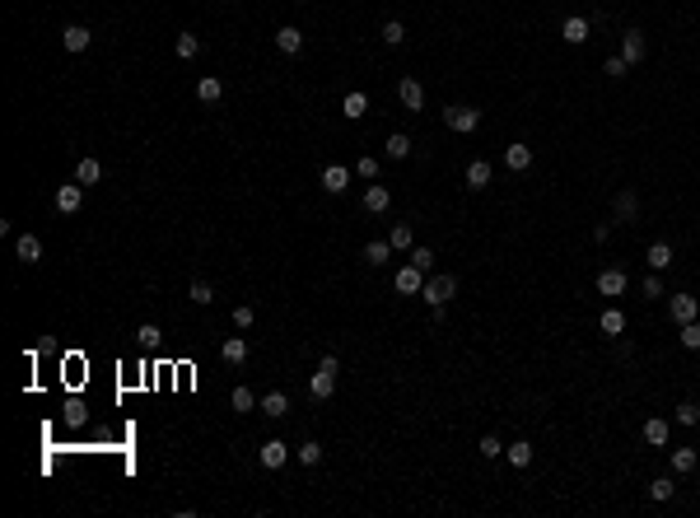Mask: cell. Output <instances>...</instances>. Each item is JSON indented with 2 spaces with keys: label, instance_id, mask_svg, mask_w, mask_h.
<instances>
[{
  "label": "cell",
  "instance_id": "f546056e",
  "mask_svg": "<svg viewBox=\"0 0 700 518\" xmlns=\"http://www.w3.org/2000/svg\"><path fill=\"white\" fill-rule=\"evenodd\" d=\"M341 112H345V117H350V122H355V117H364V112H369V98H364V94H359V89H355V94H345Z\"/></svg>",
  "mask_w": 700,
  "mask_h": 518
},
{
  "label": "cell",
  "instance_id": "74e56055",
  "mask_svg": "<svg viewBox=\"0 0 700 518\" xmlns=\"http://www.w3.org/2000/svg\"><path fill=\"white\" fill-rule=\"evenodd\" d=\"M229 407H233V411H252V407H257V402H252V388H233V393H229Z\"/></svg>",
  "mask_w": 700,
  "mask_h": 518
},
{
  "label": "cell",
  "instance_id": "f35d334b",
  "mask_svg": "<svg viewBox=\"0 0 700 518\" xmlns=\"http://www.w3.org/2000/svg\"><path fill=\"white\" fill-rule=\"evenodd\" d=\"M682 345L686 350H700V317L696 322H682Z\"/></svg>",
  "mask_w": 700,
  "mask_h": 518
},
{
  "label": "cell",
  "instance_id": "836d02e7",
  "mask_svg": "<svg viewBox=\"0 0 700 518\" xmlns=\"http://www.w3.org/2000/svg\"><path fill=\"white\" fill-rule=\"evenodd\" d=\"M504 457H509L513 467H528V462H532V444H523V439L509 444V448H504Z\"/></svg>",
  "mask_w": 700,
  "mask_h": 518
},
{
  "label": "cell",
  "instance_id": "ab89813d",
  "mask_svg": "<svg viewBox=\"0 0 700 518\" xmlns=\"http://www.w3.org/2000/svg\"><path fill=\"white\" fill-rule=\"evenodd\" d=\"M136 336H140V345H150V350H155V345L164 341V331H159L155 322H140V331H136Z\"/></svg>",
  "mask_w": 700,
  "mask_h": 518
},
{
  "label": "cell",
  "instance_id": "8d00e7d4",
  "mask_svg": "<svg viewBox=\"0 0 700 518\" xmlns=\"http://www.w3.org/2000/svg\"><path fill=\"white\" fill-rule=\"evenodd\" d=\"M187 295H192V304H201V308H205V304H215V290H210L205 281H192V290H187Z\"/></svg>",
  "mask_w": 700,
  "mask_h": 518
},
{
  "label": "cell",
  "instance_id": "60d3db41",
  "mask_svg": "<svg viewBox=\"0 0 700 518\" xmlns=\"http://www.w3.org/2000/svg\"><path fill=\"white\" fill-rule=\"evenodd\" d=\"M355 173H359V178H364V182H373V178H378V159H373V155H359Z\"/></svg>",
  "mask_w": 700,
  "mask_h": 518
},
{
  "label": "cell",
  "instance_id": "7402d4cb",
  "mask_svg": "<svg viewBox=\"0 0 700 518\" xmlns=\"http://www.w3.org/2000/svg\"><path fill=\"white\" fill-rule=\"evenodd\" d=\"M388 243H392V252H411V248H416L411 224H392V229H388Z\"/></svg>",
  "mask_w": 700,
  "mask_h": 518
},
{
  "label": "cell",
  "instance_id": "2e32d148",
  "mask_svg": "<svg viewBox=\"0 0 700 518\" xmlns=\"http://www.w3.org/2000/svg\"><path fill=\"white\" fill-rule=\"evenodd\" d=\"M388 205H392V191H388V187H378V182H373V187H364V210H369V215H383Z\"/></svg>",
  "mask_w": 700,
  "mask_h": 518
},
{
  "label": "cell",
  "instance_id": "ffe728a7",
  "mask_svg": "<svg viewBox=\"0 0 700 518\" xmlns=\"http://www.w3.org/2000/svg\"><path fill=\"white\" fill-rule=\"evenodd\" d=\"M75 182H79V187H93V182H103V164H98V159H79Z\"/></svg>",
  "mask_w": 700,
  "mask_h": 518
},
{
  "label": "cell",
  "instance_id": "9a60e30c",
  "mask_svg": "<svg viewBox=\"0 0 700 518\" xmlns=\"http://www.w3.org/2000/svg\"><path fill=\"white\" fill-rule=\"evenodd\" d=\"M61 42H65V52H84V47H89V42H93V33L84 29V24H65Z\"/></svg>",
  "mask_w": 700,
  "mask_h": 518
},
{
  "label": "cell",
  "instance_id": "ee69618b",
  "mask_svg": "<svg viewBox=\"0 0 700 518\" xmlns=\"http://www.w3.org/2000/svg\"><path fill=\"white\" fill-rule=\"evenodd\" d=\"M677 425H700V407H696V402H682V407H677Z\"/></svg>",
  "mask_w": 700,
  "mask_h": 518
},
{
  "label": "cell",
  "instance_id": "ac0fdd59",
  "mask_svg": "<svg viewBox=\"0 0 700 518\" xmlns=\"http://www.w3.org/2000/svg\"><path fill=\"white\" fill-rule=\"evenodd\" d=\"M490 173H495V168H490L485 159H472V164H467V187H476V191L490 187Z\"/></svg>",
  "mask_w": 700,
  "mask_h": 518
},
{
  "label": "cell",
  "instance_id": "d4e9b609",
  "mask_svg": "<svg viewBox=\"0 0 700 518\" xmlns=\"http://www.w3.org/2000/svg\"><path fill=\"white\" fill-rule=\"evenodd\" d=\"M598 327H602L607 336H621V331H625V313H621V308H602Z\"/></svg>",
  "mask_w": 700,
  "mask_h": 518
},
{
  "label": "cell",
  "instance_id": "f6af8a7d",
  "mask_svg": "<svg viewBox=\"0 0 700 518\" xmlns=\"http://www.w3.org/2000/svg\"><path fill=\"white\" fill-rule=\"evenodd\" d=\"M233 327H252V308H248V304H238V308H233Z\"/></svg>",
  "mask_w": 700,
  "mask_h": 518
},
{
  "label": "cell",
  "instance_id": "83f0119b",
  "mask_svg": "<svg viewBox=\"0 0 700 518\" xmlns=\"http://www.w3.org/2000/svg\"><path fill=\"white\" fill-rule=\"evenodd\" d=\"M388 257H392V243H378V238L364 243V262H369V267H383Z\"/></svg>",
  "mask_w": 700,
  "mask_h": 518
},
{
  "label": "cell",
  "instance_id": "9c48e42d",
  "mask_svg": "<svg viewBox=\"0 0 700 518\" xmlns=\"http://www.w3.org/2000/svg\"><path fill=\"white\" fill-rule=\"evenodd\" d=\"M285 462H290V444L285 439H266L262 444V467L276 471V467H285Z\"/></svg>",
  "mask_w": 700,
  "mask_h": 518
},
{
  "label": "cell",
  "instance_id": "4fadbf2b",
  "mask_svg": "<svg viewBox=\"0 0 700 518\" xmlns=\"http://www.w3.org/2000/svg\"><path fill=\"white\" fill-rule=\"evenodd\" d=\"M15 248H19V262H29V267L42 262V238H38V234H19Z\"/></svg>",
  "mask_w": 700,
  "mask_h": 518
},
{
  "label": "cell",
  "instance_id": "e0dca14e",
  "mask_svg": "<svg viewBox=\"0 0 700 518\" xmlns=\"http://www.w3.org/2000/svg\"><path fill=\"white\" fill-rule=\"evenodd\" d=\"M79 205H84V191H79V182H75V187H56V210H61V215H75Z\"/></svg>",
  "mask_w": 700,
  "mask_h": 518
},
{
  "label": "cell",
  "instance_id": "30bf717a",
  "mask_svg": "<svg viewBox=\"0 0 700 518\" xmlns=\"http://www.w3.org/2000/svg\"><path fill=\"white\" fill-rule=\"evenodd\" d=\"M397 98H402L411 112H420V108H425V89H420V79L402 75V84H397Z\"/></svg>",
  "mask_w": 700,
  "mask_h": 518
},
{
  "label": "cell",
  "instance_id": "ba28073f",
  "mask_svg": "<svg viewBox=\"0 0 700 518\" xmlns=\"http://www.w3.org/2000/svg\"><path fill=\"white\" fill-rule=\"evenodd\" d=\"M668 308H672V317H677V322H696V317H700V299H696V295H672Z\"/></svg>",
  "mask_w": 700,
  "mask_h": 518
},
{
  "label": "cell",
  "instance_id": "bcb514c9",
  "mask_svg": "<svg viewBox=\"0 0 700 518\" xmlns=\"http://www.w3.org/2000/svg\"><path fill=\"white\" fill-rule=\"evenodd\" d=\"M602 70H607V75H612V79H621V75H625V70H630V65H625V61H621V56H612V61H607V65H602Z\"/></svg>",
  "mask_w": 700,
  "mask_h": 518
},
{
  "label": "cell",
  "instance_id": "52a82bcc",
  "mask_svg": "<svg viewBox=\"0 0 700 518\" xmlns=\"http://www.w3.org/2000/svg\"><path fill=\"white\" fill-rule=\"evenodd\" d=\"M322 187L332 191V196H341V191L350 187V168H345V164H327L322 168Z\"/></svg>",
  "mask_w": 700,
  "mask_h": 518
},
{
  "label": "cell",
  "instance_id": "44dd1931",
  "mask_svg": "<svg viewBox=\"0 0 700 518\" xmlns=\"http://www.w3.org/2000/svg\"><path fill=\"white\" fill-rule=\"evenodd\" d=\"M276 47H280V52H285V56H295V52H299V47H304V33H299V29H295V24H285V29H280V33H276Z\"/></svg>",
  "mask_w": 700,
  "mask_h": 518
},
{
  "label": "cell",
  "instance_id": "7a4b0ae2",
  "mask_svg": "<svg viewBox=\"0 0 700 518\" xmlns=\"http://www.w3.org/2000/svg\"><path fill=\"white\" fill-rule=\"evenodd\" d=\"M420 295H425L430 308H444V304L458 295V276H425V290H420Z\"/></svg>",
  "mask_w": 700,
  "mask_h": 518
},
{
  "label": "cell",
  "instance_id": "484cf974",
  "mask_svg": "<svg viewBox=\"0 0 700 518\" xmlns=\"http://www.w3.org/2000/svg\"><path fill=\"white\" fill-rule=\"evenodd\" d=\"M219 355H224V364H243V360H248V341H243V336H229Z\"/></svg>",
  "mask_w": 700,
  "mask_h": 518
},
{
  "label": "cell",
  "instance_id": "3957f363",
  "mask_svg": "<svg viewBox=\"0 0 700 518\" xmlns=\"http://www.w3.org/2000/svg\"><path fill=\"white\" fill-rule=\"evenodd\" d=\"M444 122H449L453 131H462V136H472V131L481 126V112H476V108H449V112H444Z\"/></svg>",
  "mask_w": 700,
  "mask_h": 518
},
{
  "label": "cell",
  "instance_id": "1f68e13d",
  "mask_svg": "<svg viewBox=\"0 0 700 518\" xmlns=\"http://www.w3.org/2000/svg\"><path fill=\"white\" fill-rule=\"evenodd\" d=\"M383 150H388V159H406V155H411V136H402V131H392Z\"/></svg>",
  "mask_w": 700,
  "mask_h": 518
},
{
  "label": "cell",
  "instance_id": "7bdbcfd3",
  "mask_svg": "<svg viewBox=\"0 0 700 518\" xmlns=\"http://www.w3.org/2000/svg\"><path fill=\"white\" fill-rule=\"evenodd\" d=\"M411 267L430 271V267H435V248H411Z\"/></svg>",
  "mask_w": 700,
  "mask_h": 518
},
{
  "label": "cell",
  "instance_id": "603a6c76",
  "mask_svg": "<svg viewBox=\"0 0 700 518\" xmlns=\"http://www.w3.org/2000/svg\"><path fill=\"white\" fill-rule=\"evenodd\" d=\"M644 262H649V271H668L672 267V248H668V243H649Z\"/></svg>",
  "mask_w": 700,
  "mask_h": 518
},
{
  "label": "cell",
  "instance_id": "6da1fadb",
  "mask_svg": "<svg viewBox=\"0 0 700 518\" xmlns=\"http://www.w3.org/2000/svg\"><path fill=\"white\" fill-rule=\"evenodd\" d=\"M336 374H341V360H336V355H322V364H318V374L309 378V393L318 397V402H327V397L336 393Z\"/></svg>",
  "mask_w": 700,
  "mask_h": 518
},
{
  "label": "cell",
  "instance_id": "cb8c5ba5",
  "mask_svg": "<svg viewBox=\"0 0 700 518\" xmlns=\"http://www.w3.org/2000/svg\"><path fill=\"white\" fill-rule=\"evenodd\" d=\"M612 205H616V220H635V215H639V201H635V191H630V187L616 191V201H612Z\"/></svg>",
  "mask_w": 700,
  "mask_h": 518
},
{
  "label": "cell",
  "instance_id": "8992f818",
  "mask_svg": "<svg viewBox=\"0 0 700 518\" xmlns=\"http://www.w3.org/2000/svg\"><path fill=\"white\" fill-rule=\"evenodd\" d=\"M621 61H625V65H639V61H644V33H639V29H625V38H621Z\"/></svg>",
  "mask_w": 700,
  "mask_h": 518
},
{
  "label": "cell",
  "instance_id": "e575fe53",
  "mask_svg": "<svg viewBox=\"0 0 700 518\" xmlns=\"http://www.w3.org/2000/svg\"><path fill=\"white\" fill-rule=\"evenodd\" d=\"M672 495H677V486H672L668 476H658V481H649V500H658V504H668Z\"/></svg>",
  "mask_w": 700,
  "mask_h": 518
},
{
  "label": "cell",
  "instance_id": "b9f144b4",
  "mask_svg": "<svg viewBox=\"0 0 700 518\" xmlns=\"http://www.w3.org/2000/svg\"><path fill=\"white\" fill-rule=\"evenodd\" d=\"M476 453H481V457H499V453H504V444H499L495 434H481V444H476Z\"/></svg>",
  "mask_w": 700,
  "mask_h": 518
},
{
  "label": "cell",
  "instance_id": "277c9868",
  "mask_svg": "<svg viewBox=\"0 0 700 518\" xmlns=\"http://www.w3.org/2000/svg\"><path fill=\"white\" fill-rule=\"evenodd\" d=\"M392 285H397V295H420V290H425V271L406 262V267L392 276Z\"/></svg>",
  "mask_w": 700,
  "mask_h": 518
},
{
  "label": "cell",
  "instance_id": "5b68a950",
  "mask_svg": "<svg viewBox=\"0 0 700 518\" xmlns=\"http://www.w3.org/2000/svg\"><path fill=\"white\" fill-rule=\"evenodd\" d=\"M625 285H630V281H625V271L607 267L602 276H598V295H602V299H621V295H625Z\"/></svg>",
  "mask_w": 700,
  "mask_h": 518
},
{
  "label": "cell",
  "instance_id": "4316f807",
  "mask_svg": "<svg viewBox=\"0 0 700 518\" xmlns=\"http://www.w3.org/2000/svg\"><path fill=\"white\" fill-rule=\"evenodd\" d=\"M696 462H700V453L696 448H672V471H696Z\"/></svg>",
  "mask_w": 700,
  "mask_h": 518
},
{
  "label": "cell",
  "instance_id": "d6a6232c",
  "mask_svg": "<svg viewBox=\"0 0 700 518\" xmlns=\"http://www.w3.org/2000/svg\"><path fill=\"white\" fill-rule=\"evenodd\" d=\"M299 462H304V467H318V462H322V444L304 439V444H299Z\"/></svg>",
  "mask_w": 700,
  "mask_h": 518
},
{
  "label": "cell",
  "instance_id": "f1b7e54d",
  "mask_svg": "<svg viewBox=\"0 0 700 518\" xmlns=\"http://www.w3.org/2000/svg\"><path fill=\"white\" fill-rule=\"evenodd\" d=\"M219 94H224V84H219L215 75H205L201 84H196V98H201V103H219Z\"/></svg>",
  "mask_w": 700,
  "mask_h": 518
},
{
  "label": "cell",
  "instance_id": "d590c367",
  "mask_svg": "<svg viewBox=\"0 0 700 518\" xmlns=\"http://www.w3.org/2000/svg\"><path fill=\"white\" fill-rule=\"evenodd\" d=\"M383 42H388V47H402V42H406L402 19H388V24H383Z\"/></svg>",
  "mask_w": 700,
  "mask_h": 518
},
{
  "label": "cell",
  "instance_id": "7c38bea8",
  "mask_svg": "<svg viewBox=\"0 0 700 518\" xmlns=\"http://www.w3.org/2000/svg\"><path fill=\"white\" fill-rule=\"evenodd\" d=\"M504 168L509 173H523V168H532V150L523 141H513L509 150H504Z\"/></svg>",
  "mask_w": 700,
  "mask_h": 518
},
{
  "label": "cell",
  "instance_id": "8fae6325",
  "mask_svg": "<svg viewBox=\"0 0 700 518\" xmlns=\"http://www.w3.org/2000/svg\"><path fill=\"white\" fill-rule=\"evenodd\" d=\"M560 38H565L570 47H579V42H589V19H584V15H570L565 24H560Z\"/></svg>",
  "mask_w": 700,
  "mask_h": 518
},
{
  "label": "cell",
  "instance_id": "4dcf8cb0",
  "mask_svg": "<svg viewBox=\"0 0 700 518\" xmlns=\"http://www.w3.org/2000/svg\"><path fill=\"white\" fill-rule=\"evenodd\" d=\"M201 52V38L196 33H178V61H192Z\"/></svg>",
  "mask_w": 700,
  "mask_h": 518
},
{
  "label": "cell",
  "instance_id": "5bb4252c",
  "mask_svg": "<svg viewBox=\"0 0 700 518\" xmlns=\"http://www.w3.org/2000/svg\"><path fill=\"white\" fill-rule=\"evenodd\" d=\"M668 434H672V425L663 421V416H649V421H644V444L663 448V444H668Z\"/></svg>",
  "mask_w": 700,
  "mask_h": 518
},
{
  "label": "cell",
  "instance_id": "d6986e66",
  "mask_svg": "<svg viewBox=\"0 0 700 518\" xmlns=\"http://www.w3.org/2000/svg\"><path fill=\"white\" fill-rule=\"evenodd\" d=\"M262 416H271V421L290 416V397L280 393V388H276V393H266V397H262Z\"/></svg>",
  "mask_w": 700,
  "mask_h": 518
},
{
  "label": "cell",
  "instance_id": "7dc6e473",
  "mask_svg": "<svg viewBox=\"0 0 700 518\" xmlns=\"http://www.w3.org/2000/svg\"><path fill=\"white\" fill-rule=\"evenodd\" d=\"M639 290H644V299H658V295H663V281H658V276H649Z\"/></svg>",
  "mask_w": 700,
  "mask_h": 518
}]
</instances>
